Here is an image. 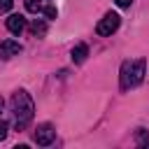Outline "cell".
Returning a JSON list of instances; mask_svg holds the SVG:
<instances>
[{
	"label": "cell",
	"instance_id": "obj_1",
	"mask_svg": "<svg viewBox=\"0 0 149 149\" xmlns=\"http://www.w3.org/2000/svg\"><path fill=\"white\" fill-rule=\"evenodd\" d=\"M9 107H12V114H14V123L16 128H23L30 119H33V112H35V105H33V98L26 93V91H16L9 100Z\"/></svg>",
	"mask_w": 149,
	"mask_h": 149
},
{
	"label": "cell",
	"instance_id": "obj_2",
	"mask_svg": "<svg viewBox=\"0 0 149 149\" xmlns=\"http://www.w3.org/2000/svg\"><path fill=\"white\" fill-rule=\"evenodd\" d=\"M144 79V61H135V63H123L121 68V88H130V86H137L140 81Z\"/></svg>",
	"mask_w": 149,
	"mask_h": 149
},
{
	"label": "cell",
	"instance_id": "obj_3",
	"mask_svg": "<svg viewBox=\"0 0 149 149\" xmlns=\"http://www.w3.org/2000/svg\"><path fill=\"white\" fill-rule=\"evenodd\" d=\"M119 23H121V16H119L116 12H107V14L98 21L95 33H98V35H102V37H107V35H112V33L119 28Z\"/></svg>",
	"mask_w": 149,
	"mask_h": 149
},
{
	"label": "cell",
	"instance_id": "obj_4",
	"mask_svg": "<svg viewBox=\"0 0 149 149\" xmlns=\"http://www.w3.org/2000/svg\"><path fill=\"white\" fill-rule=\"evenodd\" d=\"M54 137H56V130H54L51 123H42V126H37V130H35V142H37V144L47 147V144L54 142Z\"/></svg>",
	"mask_w": 149,
	"mask_h": 149
},
{
	"label": "cell",
	"instance_id": "obj_5",
	"mask_svg": "<svg viewBox=\"0 0 149 149\" xmlns=\"http://www.w3.org/2000/svg\"><path fill=\"white\" fill-rule=\"evenodd\" d=\"M21 44L19 42H14V40H5V42H0V56L2 58H12V56H16V54H21Z\"/></svg>",
	"mask_w": 149,
	"mask_h": 149
},
{
	"label": "cell",
	"instance_id": "obj_6",
	"mask_svg": "<svg viewBox=\"0 0 149 149\" xmlns=\"http://www.w3.org/2000/svg\"><path fill=\"white\" fill-rule=\"evenodd\" d=\"M23 28H26V19H23L21 14H12V16L7 19V30H9V33L19 35V33H23Z\"/></svg>",
	"mask_w": 149,
	"mask_h": 149
},
{
	"label": "cell",
	"instance_id": "obj_7",
	"mask_svg": "<svg viewBox=\"0 0 149 149\" xmlns=\"http://www.w3.org/2000/svg\"><path fill=\"white\" fill-rule=\"evenodd\" d=\"M70 56H72V61H74V63H84V61H86V56H88V47H86V44H77V47L72 49V54H70Z\"/></svg>",
	"mask_w": 149,
	"mask_h": 149
},
{
	"label": "cell",
	"instance_id": "obj_8",
	"mask_svg": "<svg viewBox=\"0 0 149 149\" xmlns=\"http://www.w3.org/2000/svg\"><path fill=\"white\" fill-rule=\"evenodd\" d=\"M30 30H33L35 35H44V33H47V23H44V21H33Z\"/></svg>",
	"mask_w": 149,
	"mask_h": 149
},
{
	"label": "cell",
	"instance_id": "obj_9",
	"mask_svg": "<svg viewBox=\"0 0 149 149\" xmlns=\"http://www.w3.org/2000/svg\"><path fill=\"white\" fill-rule=\"evenodd\" d=\"M26 9H28V12H42L44 7H42L40 0H26Z\"/></svg>",
	"mask_w": 149,
	"mask_h": 149
},
{
	"label": "cell",
	"instance_id": "obj_10",
	"mask_svg": "<svg viewBox=\"0 0 149 149\" xmlns=\"http://www.w3.org/2000/svg\"><path fill=\"white\" fill-rule=\"evenodd\" d=\"M12 5H14V0H0V14L9 12V9H12Z\"/></svg>",
	"mask_w": 149,
	"mask_h": 149
},
{
	"label": "cell",
	"instance_id": "obj_11",
	"mask_svg": "<svg viewBox=\"0 0 149 149\" xmlns=\"http://www.w3.org/2000/svg\"><path fill=\"white\" fill-rule=\"evenodd\" d=\"M42 12H44V16H47V19H56V7H44Z\"/></svg>",
	"mask_w": 149,
	"mask_h": 149
},
{
	"label": "cell",
	"instance_id": "obj_12",
	"mask_svg": "<svg viewBox=\"0 0 149 149\" xmlns=\"http://www.w3.org/2000/svg\"><path fill=\"white\" fill-rule=\"evenodd\" d=\"M5 137H7V123L0 119V140H5Z\"/></svg>",
	"mask_w": 149,
	"mask_h": 149
},
{
	"label": "cell",
	"instance_id": "obj_13",
	"mask_svg": "<svg viewBox=\"0 0 149 149\" xmlns=\"http://www.w3.org/2000/svg\"><path fill=\"white\" fill-rule=\"evenodd\" d=\"M114 2H116L119 7H130V5H133V0H114Z\"/></svg>",
	"mask_w": 149,
	"mask_h": 149
}]
</instances>
